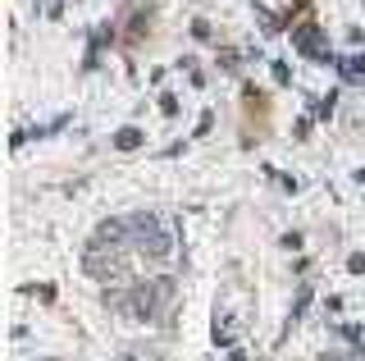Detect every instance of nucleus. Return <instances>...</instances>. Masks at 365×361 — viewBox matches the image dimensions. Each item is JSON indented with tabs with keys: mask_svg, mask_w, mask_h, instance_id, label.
Here are the masks:
<instances>
[{
	"mask_svg": "<svg viewBox=\"0 0 365 361\" xmlns=\"http://www.w3.org/2000/svg\"><path fill=\"white\" fill-rule=\"evenodd\" d=\"M133 247V229H128V215H110L96 224L87 252H83V265L91 279H114L123 275V252Z\"/></svg>",
	"mask_w": 365,
	"mask_h": 361,
	"instance_id": "1",
	"label": "nucleus"
},
{
	"mask_svg": "<svg viewBox=\"0 0 365 361\" xmlns=\"http://www.w3.org/2000/svg\"><path fill=\"white\" fill-rule=\"evenodd\" d=\"M169 298H174V284H169V279H146V284H133L128 293H119L114 307L137 325H155V320H165Z\"/></svg>",
	"mask_w": 365,
	"mask_h": 361,
	"instance_id": "2",
	"label": "nucleus"
},
{
	"mask_svg": "<svg viewBox=\"0 0 365 361\" xmlns=\"http://www.w3.org/2000/svg\"><path fill=\"white\" fill-rule=\"evenodd\" d=\"M128 229H133V252H142L146 261H165V256L174 252V229H169L155 210H133Z\"/></svg>",
	"mask_w": 365,
	"mask_h": 361,
	"instance_id": "3",
	"label": "nucleus"
},
{
	"mask_svg": "<svg viewBox=\"0 0 365 361\" xmlns=\"http://www.w3.org/2000/svg\"><path fill=\"white\" fill-rule=\"evenodd\" d=\"M292 41L302 46L311 60H329V51H324V37H319V28H297L292 32Z\"/></svg>",
	"mask_w": 365,
	"mask_h": 361,
	"instance_id": "4",
	"label": "nucleus"
},
{
	"mask_svg": "<svg viewBox=\"0 0 365 361\" xmlns=\"http://www.w3.org/2000/svg\"><path fill=\"white\" fill-rule=\"evenodd\" d=\"M114 146H119V151H137V146H142V128H119L114 133Z\"/></svg>",
	"mask_w": 365,
	"mask_h": 361,
	"instance_id": "5",
	"label": "nucleus"
},
{
	"mask_svg": "<svg viewBox=\"0 0 365 361\" xmlns=\"http://www.w3.org/2000/svg\"><path fill=\"white\" fill-rule=\"evenodd\" d=\"M237 338H233V320H220L215 315V347H233Z\"/></svg>",
	"mask_w": 365,
	"mask_h": 361,
	"instance_id": "6",
	"label": "nucleus"
},
{
	"mask_svg": "<svg viewBox=\"0 0 365 361\" xmlns=\"http://www.w3.org/2000/svg\"><path fill=\"white\" fill-rule=\"evenodd\" d=\"M338 69H342V78H365V55H351V60H342Z\"/></svg>",
	"mask_w": 365,
	"mask_h": 361,
	"instance_id": "7",
	"label": "nucleus"
},
{
	"mask_svg": "<svg viewBox=\"0 0 365 361\" xmlns=\"http://www.w3.org/2000/svg\"><path fill=\"white\" fill-rule=\"evenodd\" d=\"M347 275H361L365 279V256H351V261H347Z\"/></svg>",
	"mask_w": 365,
	"mask_h": 361,
	"instance_id": "8",
	"label": "nucleus"
}]
</instances>
